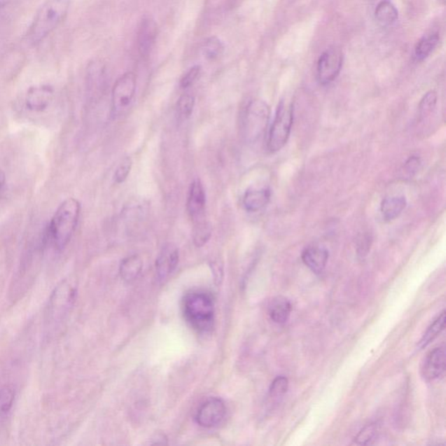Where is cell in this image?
Segmentation results:
<instances>
[{"label": "cell", "mask_w": 446, "mask_h": 446, "mask_svg": "<svg viewBox=\"0 0 446 446\" xmlns=\"http://www.w3.org/2000/svg\"><path fill=\"white\" fill-rule=\"evenodd\" d=\"M421 160L417 156H410L407 162L405 164V171L409 176H413L419 169Z\"/></svg>", "instance_id": "cell-33"}, {"label": "cell", "mask_w": 446, "mask_h": 446, "mask_svg": "<svg viewBox=\"0 0 446 446\" xmlns=\"http://www.w3.org/2000/svg\"><path fill=\"white\" fill-rule=\"evenodd\" d=\"M195 105L194 96L190 95H181L178 99L176 109L177 116L181 120H186L192 116Z\"/></svg>", "instance_id": "cell-25"}, {"label": "cell", "mask_w": 446, "mask_h": 446, "mask_svg": "<svg viewBox=\"0 0 446 446\" xmlns=\"http://www.w3.org/2000/svg\"><path fill=\"white\" fill-rule=\"evenodd\" d=\"M445 347L442 345L435 348L427 355L421 368V374L427 381L437 379L445 373Z\"/></svg>", "instance_id": "cell-12"}, {"label": "cell", "mask_w": 446, "mask_h": 446, "mask_svg": "<svg viewBox=\"0 0 446 446\" xmlns=\"http://www.w3.org/2000/svg\"><path fill=\"white\" fill-rule=\"evenodd\" d=\"M183 309L188 323L199 333H208L215 320V302L211 295L202 291L189 292L183 299Z\"/></svg>", "instance_id": "cell-3"}, {"label": "cell", "mask_w": 446, "mask_h": 446, "mask_svg": "<svg viewBox=\"0 0 446 446\" xmlns=\"http://www.w3.org/2000/svg\"><path fill=\"white\" fill-rule=\"evenodd\" d=\"M375 17L378 24L387 27L392 26L397 21L398 12L391 0H382L375 11Z\"/></svg>", "instance_id": "cell-19"}, {"label": "cell", "mask_w": 446, "mask_h": 446, "mask_svg": "<svg viewBox=\"0 0 446 446\" xmlns=\"http://www.w3.org/2000/svg\"><path fill=\"white\" fill-rule=\"evenodd\" d=\"M6 183V174L2 169H0V193L2 192L3 188H5Z\"/></svg>", "instance_id": "cell-34"}, {"label": "cell", "mask_w": 446, "mask_h": 446, "mask_svg": "<svg viewBox=\"0 0 446 446\" xmlns=\"http://www.w3.org/2000/svg\"><path fill=\"white\" fill-rule=\"evenodd\" d=\"M292 312V305L290 301L285 298L274 299L269 307V316L274 323L284 324L290 319Z\"/></svg>", "instance_id": "cell-18"}, {"label": "cell", "mask_w": 446, "mask_h": 446, "mask_svg": "<svg viewBox=\"0 0 446 446\" xmlns=\"http://www.w3.org/2000/svg\"><path fill=\"white\" fill-rule=\"evenodd\" d=\"M53 97H55V89L51 85H34L28 89L25 97V104L29 111L41 113L49 108Z\"/></svg>", "instance_id": "cell-11"}, {"label": "cell", "mask_w": 446, "mask_h": 446, "mask_svg": "<svg viewBox=\"0 0 446 446\" xmlns=\"http://www.w3.org/2000/svg\"><path fill=\"white\" fill-rule=\"evenodd\" d=\"M15 400V391L10 386L0 389V419L6 417L12 410Z\"/></svg>", "instance_id": "cell-26"}, {"label": "cell", "mask_w": 446, "mask_h": 446, "mask_svg": "<svg viewBox=\"0 0 446 446\" xmlns=\"http://www.w3.org/2000/svg\"><path fill=\"white\" fill-rule=\"evenodd\" d=\"M438 102L437 92L435 91H429L424 95L422 99L419 103V116L421 119H424L427 116H429L431 113L434 111L436 108Z\"/></svg>", "instance_id": "cell-27"}, {"label": "cell", "mask_w": 446, "mask_h": 446, "mask_svg": "<svg viewBox=\"0 0 446 446\" xmlns=\"http://www.w3.org/2000/svg\"><path fill=\"white\" fill-rule=\"evenodd\" d=\"M186 206L188 215L194 222L203 218L206 207V194L204 188L199 179L193 181L189 188Z\"/></svg>", "instance_id": "cell-13"}, {"label": "cell", "mask_w": 446, "mask_h": 446, "mask_svg": "<svg viewBox=\"0 0 446 446\" xmlns=\"http://www.w3.org/2000/svg\"><path fill=\"white\" fill-rule=\"evenodd\" d=\"M270 118V106L265 102L258 99L249 102L241 120V133L244 141L249 144L258 141L265 133Z\"/></svg>", "instance_id": "cell-4"}, {"label": "cell", "mask_w": 446, "mask_h": 446, "mask_svg": "<svg viewBox=\"0 0 446 446\" xmlns=\"http://www.w3.org/2000/svg\"><path fill=\"white\" fill-rule=\"evenodd\" d=\"M224 49L223 43L216 36L207 39L202 46V55L209 62L220 59L223 55Z\"/></svg>", "instance_id": "cell-24"}, {"label": "cell", "mask_w": 446, "mask_h": 446, "mask_svg": "<svg viewBox=\"0 0 446 446\" xmlns=\"http://www.w3.org/2000/svg\"><path fill=\"white\" fill-rule=\"evenodd\" d=\"M81 203L78 200H65L57 209L48 228V240L58 251L69 244L76 230L81 216Z\"/></svg>", "instance_id": "cell-2"}, {"label": "cell", "mask_w": 446, "mask_h": 446, "mask_svg": "<svg viewBox=\"0 0 446 446\" xmlns=\"http://www.w3.org/2000/svg\"><path fill=\"white\" fill-rule=\"evenodd\" d=\"M70 3V0H45L25 34L27 44L36 46L59 28L69 14Z\"/></svg>", "instance_id": "cell-1"}, {"label": "cell", "mask_w": 446, "mask_h": 446, "mask_svg": "<svg viewBox=\"0 0 446 446\" xmlns=\"http://www.w3.org/2000/svg\"><path fill=\"white\" fill-rule=\"evenodd\" d=\"M202 73L201 66H194L189 69L181 78L180 87L183 89L190 88L198 80Z\"/></svg>", "instance_id": "cell-31"}, {"label": "cell", "mask_w": 446, "mask_h": 446, "mask_svg": "<svg viewBox=\"0 0 446 446\" xmlns=\"http://www.w3.org/2000/svg\"><path fill=\"white\" fill-rule=\"evenodd\" d=\"M133 167V160L130 156L124 157L113 174V181L116 184L123 183L127 179Z\"/></svg>", "instance_id": "cell-29"}, {"label": "cell", "mask_w": 446, "mask_h": 446, "mask_svg": "<svg viewBox=\"0 0 446 446\" xmlns=\"http://www.w3.org/2000/svg\"><path fill=\"white\" fill-rule=\"evenodd\" d=\"M226 415V406L220 398H210L203 403L196 412V422L202 427L212 428L218 426Z\"/></svg>", "instance_id": "cell-9"}, {"label": "cell", "mask_w": 446, "mask_h": 446, "mask_svg": "<svg viewBox=\"0 0 446 446\" xmlns=\"http://www.w3.org/2000/svg\"><path fill=\"white\" fill-rule=\"evenodd\" d=\"M372 238L368 234H363L360 235L356 242V252L359 258H365L370 251V247H372Z\"/></svg>", "instance_id": "cell-32"}, {"label": "cell", "mask_w": 446, "mask_h": 446, "mask_svg": "<svg viewBox=\"0 0 446 446\" xmlns=\"http://www.w3.org/2000/svg\"><path fill=\"white\" fill-rule=\"evenodd\" d=\"M378 426L377 424H370L363 427L355 438V443L358 445H370L378 436Z\"/></svg>", "instance_id": "cell-28"}, {"label": "cell", "mask_w": 446, "mask_h": 446, "mask_svg": "<svg viewBox=\"0 0 446 446\" xmlns=\"http://www.w3.org/2000/svg\"><path fill=\"white\" fill-rule=\"evenodd\" d=\"M445 312L444 310L443 312L440 314V316L437 317V319L434 321L433 323L431 324L430 327L428 328L426 333L423 335L422 339H421L419 348L420 349L426 347V346L429 345L431 342H433L435 339H436L438 335H440L445 330Z\"/></svg>", "instance_id": "cell-22"}, {"label": "cell", "mask_w": 446, "mask_h": 446, "mask_svg": "<svg viewBox=\"0 0 446 446\" xmlns=\"http://www.w3.org/2000/svg\"><path fill=\"white\" fill-rule=\"evenodd\" d=\"M137 92V76L127 72L117 78L112 89V113L118 116L130 108Z\"/></svg>", "instance_id": "cell-7"}, {"label": "cell", "mask_w": 446, "mask_h": 446, "mask_svg": "<svg viewBox=\"0 0 446 446\" xmlns=\"http://www.w3.org/2000/svg\"><path fill=\"white\" fill-rule=\"evenodd\" d=\"M271 192L269 188H251L246 191L242 204L248 212L256 213L260 211L269 204Z\"/></svg>", "instance_id": "cell-16"}, {"label": "cell", "mask_w": 446, "mask_h": 446, "mask_svg": "<svg viewBox=\"0 0 446 446\" xmlns=\"http://www.w3.org/2000/svg\"><path fill=\"white\" fill-rule=\"evenodd\" d=\"M158 37V25L151 16L142 18L137 32V50L141 58H148Z\"/></svg>", "instance_id": "cell-10"}, {"label": "cell", "mask_w": 446, "mask_h": 446, "mask_svg": "<svg viewBox=\"0 0 446 446\" xmlns=\"http://www.w3.org/2000/svg\"><path fill=\"white\" fill-rule=\"evenodd\" d=\"M406 204L405 196H391L383 200L381 203V213L384 219L387 222H391L398 218L404 211Z\"/></svg>", "instance_id": "cell-17"}, {"label": "cell", "mask_w": 446, "mask_h": 446, "mask_svg": "<svg viewBox=\"0 0 446 446\" xmlns=\"http://www.w3.org/2000/svg\"><path fill=\"white\" fill-rule=\"evenodd\" d=\"M288 390V380L286 377L280 376L274 378L270 387V397L273 399L283 398Z\"/></svg>", "instance_id": "cell-30"}, {"label": "cell", "mask_w": 446, "mask_h": 446, "mask_svg": "<svg viewBox=\"0 0 446 446\" xmlns=\"http://www.w3.org/2000/svg\"><path fill=\"white\" fill-rule=\"evenodd\" d=\"M212 235V226L206 220L202 218L195 222L193 230V242L196 247L201 248L209 241Z\"/></svg>", "instance_id": "cell-23"}, {"label": "cell", "mask_w": 446, "mask_h": 446, "mask_svg": "<svg viewBox=\"0 0 446 446\" xmlns=\"http://www.w3.org/2000/svg\"><path fill=\"white\" fill-rule=\"evenodd\" d=\"M344 55L337 46H331L321 55L317 62V78L320 84L328 85L334 81L341 72Z\"/></svg>", "instance_id": "cell-8"}, {"label": "cell", "mask_w": 446, "mask_h": 446, "mask_svg": "<svg viewBox=\"0 0 446 446\" xmlns=\"http://www.w3.org/2000/svg\"><path fill=\"white\" fill-rule=\"evenodd\" d=\"M76 287L69 280H64L52 292L48 305V321L50 323L60 322L73 306L76 298Z\"/></svg>", "instance_id": "cell-6"}, {"label": "cell", "mask_w": 446, "mask_h": 446, "mask_svg": "<svg viewBox=\"0 0 446 446\" xmlns=\"http://www.w3.org/2000/svg\"><path fill=\"white\" fill-rule=\"evenodd\" d=\"M142 267H144V262L140 256L137 255L128 256L120 264V277L124 281L130 283V281L137 279L141 272Z\"/></svg>", "instance_id": "cell-20"}, {"label": "cell", "mask_w": 446, "mask_h": 446, "mask_svg": "<svg viewBox=\"0 0 446 446\" xmlns=\"http://www.w3.org/2000/svg\"><path fill=\"white\" fill-rule=\"evenodd\" d=\"M293 105L281 101L267 137V148L270 153L280 151L286 145L293 126Z\"/></svg>", "instance_id": "cell-5"}, {"label": "cell", "mask_w": 446, "mask_h": 446, "mask_svg": "<svg viewBox=\"0 0 446 446\" xmlns=\"http://www.w3.org/2000/svg\"><path fill=\"white\" fill-rule=\"evenodd\" d=\"M438 42H440V36L438 34H428L421 39L415 48L417 60L422 62V60H426L437 48Z\"/></svg>", "instance_id": "cell-21"}, {"label": "cell", "mask_w": 446, "mask_h": 446, "mask_svg": "<svg viewBox=\"0 0 446 446\" xmlns=\"http://www.w3.org/2000/svg\"><path fill=\"white\" fill-rule=\"evenodd\" d=\"M302 260L313 273L320 274L326 270L329 260V251L326 248L312 246L303 251Z\"/></svg>", "instance_id": "cell-15"}, {"label": "cell", "mask_w": 446, "mask_h": 446, "mask_svg": "<svg viewBox=\"0 0 446 446\" xmlns=\"http://www.w3.org/2000/svg\"><path fill=\"white\" fill-rule=\"evenodd\" d=\"M179 263V249L172 244H166L156 259L157 277L160 280H165L176 269Z\"/></svg>", "instance_id": "cell-14"}]
</instances>
